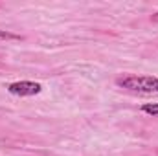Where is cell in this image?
<instances>
[{"instance_id":"obj_1","label":"cell","mask_w":158,"mask_h":156,"mask_svg":"<svg viewBox=\"0 0 158 156\" xmlns=\"http://www.w3.org/2000/svg\"><path fill=\"white\" fill-rule=\"evenodd\" d=\"M116 84L129 88V90H136V92H143V94H158V77L151 76H127V77L116 79Z\"/></svg>"},{"instance_id":"obj_2","label":"cell","mask_w":158,"mask_h":156,"mask_svg":"<svg viewBox=\"0 0 158 156\" xmlns=\"http://www.w3.org/2000/svg\"><path fill=\"white\" fill-rule=\"evenodd\" d=\"M7 90L13 96H35L40 92V84L33 81H17V83H11Z\"/></svg>"},{"instance_id":"obj_3","label":"cell","mask_w":158,"mask_h":156,"mask_svg":"<svg viewBox=\"0 0 158 156\" xmlns=\"http://www.w3.org/2000/svg\"><path fill=\"white\" fill-rule=\"evenodd\" d=\"M142 110L145 112V114H151V116H158V105L156 103H147V105H143L142 107Z\"/></svg>"},{"instance_id":"obj_4","label":"cell","mask_w":158,"mask_h":156,"mask_svg":"<svg viewBox=\"0 0 158 156\" xmlns=\"http://www.w3.org/2000/svg\"><path fill=\"white\" fill-rule=\"evenodd\" d=\"M0 39H13V40H19L20 37L15 35V33H7V31H0Z\"/></svg>"}]
</instances>
